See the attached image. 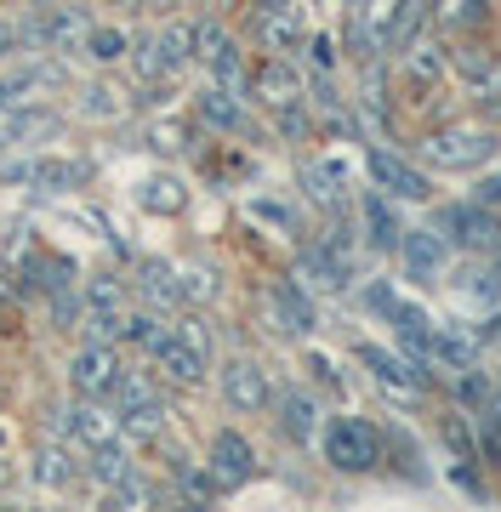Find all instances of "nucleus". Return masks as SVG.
Here are the masks:
<instances>
[{
    "mask_svg": "<svg viewBox=\"0 0 501 512\" xmlns=\"http://www.w3.org/2000/svg\"><path fill=\"white\" fill-rule=\"evenodd\" d=\"M257 97H262V103H274V109L297 103V97H302L297 69H285V63H262V69H257Z\"/></svg>",
    "mask_w": 501,
    "mask_h": 512,
    "instance_id": "nucleus-21",
    "label": "nucleus"
},
{
    "mask_svg": "<svg viewBox=\"0 0 501 512\" xmlns=\"http://www.w3.org/2000/svg\"><path fill=\"white\" fill-rule=\"evenodd\" d=\"M18 52H23V29H12L0 18V57H18Z\"/></svg>",
    "mask_w": 501,
    "mask_h": 512,
    "instance_id": "nucleus-47",
    "label": "nucleus"
},
{
    "mask_svg": "<svg viewBox=\"0 0 501 512\" xmlns=\"http://www.w3.org/2000/svg\"><path fill=\"white\" fill-rule=\"evenodd\" d=\"M86 57H92V63H120V57H126V35L109 29V23H92V35H86Z\"/></svg>",
    "mask_w": 501,
    "mask_h": 512,
    "instance_id": "nucleus-38",
    "label": "nucleus"
},
{
    "mask_svg": "<svg viewBox=\"0 0 501 512\" xmlns=\"http://www.w3.org/2000/svg\"><path fill=\"white\" fill-rule=\"evenodd\" d=\"M433 23H439V29H479L484 0H439V6H433Z\"/></svg>",
    "mask_w": 501,
    "mask_h": 512,
    "instance_id": "nucleus-35",
    "label": "nucleus"
},
{
    "mask_svg": "<svg viewBox=\"0 0 501 512\" xmlns=\"http://www.w3.org/2000/svg\"><path fill=\"white\" fill-rule=\"evenodd\" d=\"M137 12H166V6H177V0H131Z\"/></svg>",
    "mask_w": 501,
    "mask_h": 512,
    "instance_id": "nucleus-51",
    "label": "nucleus"
},
{
    "mask_svg": "<svg viewBox=\"0 0 501 512\" xmlns=\"http://www.w3.org/2000/svg\"><path fill=\"white\" fill-rule=\"evenodd\" d=\"M490 342H501V313H496V319H490Z\"/></svg>",
    "mask_w": 501,
    "mask_h": 512,
    "instance_id": "nucleus-53",
    "label": "nucleus"
},
{
    "mask_svg": "<svg viewBox=\"0 0 501 512\" xmlns=\"http://www.w3.org/2000/svg\"><path fill=\"white\" fill-rule=\"evenodd\" d=\"M365 308H376L382 319H393V308H399V302H393L388 279H371V285H365Z\"/></svg>",
    "mask_w": 501,
    "mask_h": 512,
    "instance_id": "nucleus-43",
    "label": "nucleus"
},
{
    "mask_svg": "<svg viewBox=\"0 0 501 512\" xmlns=\"http://www.w3.org/2000/svg\"><path fill=\"white\" fill-rule=\"evenodd\" d=\"M405 74H410V86H433V80L445 74V57L416 46V52H405Z\"/></svg>",
    "mask_w": 501,
    "mask_h": 512,
    "instance_id": "nucleus-41",
    "label": "nucleus"
},
{
    "mask_svg": "<svg viewBox=\"0 0 501 512\" xmlns=\"http://www.w3.org/2000/svg\"><path fill=\"white\" fill-rule=\"evenodd\" d=\"M365 234H371V245L376 251H399V239H405V222L393 217V205H388V194H365Z\"/></svg>",
    "mask_w": 501,
    "mask_h": 512,
    "instance_id": "nucleus-19",
    "label": "nucleus"
},
{
    "mask_svg": "<svg viewBox=\"0 0 501 512\" xmlns=\"http://www.w3.org/2000/svg\"><path fill=\"white\" fill-rule=\"evenodd\" d=\"M496 274H501V251H496Z\"/></svg>",
    "mask_w": 501,
    "mask_h": 512,
    "instance_id": "nucleus-55",
    "label": "nucleus"
},
{
    "mask_svg": "<svg viewBox=\"0 0 501 512\" xmlns=\"http://www.w3.org/2000/svg\"><path fill=\"white\" fill-rule=\"evenodd\" d=\"M450 69L462 74V80H479V86H490V80H496V52H490V46H462V52L450 57Z\"/></svg>",
    "mask_w": 501,
    "mask_h": 512,
    "instance_id": "nucleus-31",
    "label": "nucleus"
},
{
    "mask_svg": "<svg viewBox=\"0 0 501 512\" xmlns=\"http://www.w3.org/2000/svg\"><path fill=\"white\" fill-rule=\"evenodd\" d=\"M120 109H126V97L114 92V86H103V80L80 86V114H86V120H114Z\"/></svg>",
    "mask_w": 501,
    "mask_h": 512,
    "instance_id": "nucleus-34",
    "label": "nucleus"
},
{
    "mask_svg": "<svg viewBox=\"0 0 501 512\" xmlns=\"http://www.w3.org/2000/svg\"><path fill=\"white\" fill-rule=\"evenodd\" d=\"M160 421H166V404H160V399L131 404V410H120V433H126V439H154V433H160Z\"/></svg>",
    "mask_w": 501,
    "mask_h": 512,
    "instance_id": "nucleus-32",
    "label": "nucleus"
},
{
    "mask_svg": "<svg viewBox=\"0 0 501 512\" xmlns=\"http://www.w3.org/2000/svg\"><path fill=\"white\" fill-rule=\"evenodd\" d=\"M137 291L149 296L154 308H171V302H183V274L160 256H149V262H137Z\"/></svg>",
    "mask_w": 501,
    "mask_h": 512,
    "instance_id": "nucleus-17",
    "label": "nucleus"
},
{
    "mask_svg": "<svg viewBox=\"0 0 501 512\" xmlns=\"http://www.w3.org/2000/svg\"><path fill=\"white\" fill-rule=\"evenodd\" d=\"M86 473H92L103 490H114V484H126V478H131V456L120 450V439H114V444H92V461H86Z\"/></svg>",
    "mask_w": 501,
    "mask_h": 512,
    "instance_id": "nucleus-23",
    "label": "nucleus"
},
{
    "mask_svg": "<svg viewBox=\"0 0 501 512\" xmlns=\"http://www.w3.org/2000/svg\"><path fill=\"white\" fill-rule=\"evenodd\" d=\"M302 268H308L314 285H325V291H342V285H348V262L336 251H325V245H308V251H302Z\"/></svg>",
    "mask_w": 501,
    "mask_h": 512,
    "instance_id": "nucleus-27",
    "label": "nucleus"
},
{
    "mask_svg": "<svg viewBox=\"0 0 501 512\" xmlns=\"http://www.w3.org/2000/svg\"><path fill=\"white\" fill-rule=\"evenodd\" d=\"M479 205H490V211L501 205V177H484L479 183Z\"/></svg>",
    "mask_w": 501,
    "mask_h": 512,
    "instance_id": "nucleus-50",
    "label": "nucleus"
},
{
    "mask_svg": "<svg viewBox=\"0 0 501 512\" xmlns=\"http://www.w3.org/2000/svg\"><path fill=\"white\" fill-rule=\"evenodd\" d=\"M149 148H160V154H171V148H183V131H177V126H154Z\"/></svg>",
    "mask_w": 501,
    "mask_h": 512,
    "instance_id": "nucleus-46",
    "label": "nucleus"
},
{
    "mask_svg": "<svg viewBox=\"0 0 501 512\" xmlns=\"http://www.w3.org/2000/svg\"><path fill=\"white\" fill-rule=\"evenodd\" d=\"M473 353H479V342H473L467 330L433 325V359H445L450 370H467V365H473Z\"/></svg>",
    "mask_w": 501,
    "mask_h": 512,
    "instance_id": "nucleus-24",
    "label": "nucleus"
},
{
    "mask_svg": "<svg viewBox=\"0 0 501 512\" xmlns=\"http://www.w3.org/2000/svg\"><path fill=\"white\" fill-rule=\"evenodd\" d=\"M171 330L160 325V319H154V313H126V342H137V348H160V342H166Z\"/></svg>",
    "mask_w": 501,
    "mask_h": 512,
    "instance_id": "nucleus-39",
    "label": "nucleus"
},
{
    "mask_svg": "<svg viewBox=\"0 0 501 512\" xmlns=\"http://www.w3.org/2000/svg\"><path fill=\"white\" fill-rule=\"evenodd\" d=\"M393 330H399V342H405L410 365H427V359H433V319H427L422 308L399 302V308H393Z\"/></svg>",
    "mask_w": 501,
    "mask_h": 512,
    "instance_id": "nucleus-15",
    "label": "nucleus"
},
{
    "mask_svg": "<svg viewBox=\"0 0 501 512\" xmlns=\"http://www.w3.org/2000/svg\"><path fill=\"white\" fill-rule=\"evenodd\" d=\"M274 410H279V433H285L291 444H314L319 439V404H314V393H302V387H279Z\"/></svg>",
    "mask_w": 501,
    "mask_h": 512,
    "instance_id": "nucleus-12",
    "label": "nucleus"
},
{
    "mask_svg": "<svg viewBox=\"0 0 501 512\" xmlns=\"http://www.w3.org/2000/svg\"><path fill=\"white\" fill-rule=\"evenodd\" d=\"M399 256H405V274L416 279V285H433V279L445 274V234L439 228H416L405 239H399Z\"/></svg>",
    "mask_w": 501,
    "mask_h": 512,
    "instance_id": "nucleus-11",
    "label": "nucleus"
},
{
    "mask_svg": "<svg viewBox=\"0 0 501 512\" xmlns=\"http://www.w3.org/2000/svg\"><path fill=\"white\" fill-rule=\"evenodd\" d=\"M268 302H274V313H279V330H291V336H308V330L319 325L314 296L302 291L297 279H274V291H268Z\"/></svg>",
    "mask_w": 501,
    "mask_h": 512,
    "instance_id": "nucleus-13",
    "label": "nucleus"
},
{
    "mask_svg": "<svg viewBox=\"0 0 501 512\" xmlns=\"http://www.w3.org/2000/svg\"><path fill=\"white\" fill-rule=\"evenodd\" d=\"M490 154H496V137H490V131H462V126L433 131L422 143V160L445 165V171H473V165H484Z\"/></svg>",
    "mask_w": 501,
    "mask_h": 512,
    "instance_id": "nucleus-2",
    "label": "nucleus"
},
{
    "mask_svg": "<svg viewBox=\"0 0 501 512\" xmlns=\"http://www.w3.org/2000/svg\"><path fill=\"white\" fill-rule=\"evenodd\" d=\"M154 359H160V365H166V376H171V382H183V387L205 382V353L194 348V342H183V336H177V330H171L166 342H160V348H154Z\"/></svg>",
    "mask_w": 501,
    "mask_h": 512,
    "instance_id": "nucleus-16",
    "label": "nucleus"
},
{
    "mask_svg": "<svg viewBox=\"0 0 501 512\" xmlns=\"http://www.w3.org/2000/svg\"><path fill=\"white\" fill-rule=\"evenodd\" d=\"M257 35L268 52H291L302 40V23H297V6H257Z\"/></svg>",
    "mask_w": 501,
    "mask_h": 512,
    "instance_id": "nucleus-18",
    "label": "nucleus"
},
{
    "mask_svg": "<svg viewBox=\"0 0 501 512\" xmlns=\"http://www.w3.org/2000/svg\"><path fill=\"white\" fill-rule=\"evenodd\" d=\"M433 228L445 239H456V245H467V251H501V222L490 205H445L439 217H433Z\"/></svg>",
    "mask_w": 501,
    "mask_h": 512,
    "instance_id": "nucleus-3",
    "label": "nucleus"
},
{
    "mask_svg": "<svg viewBox=\"0 0 501 512\" xmlns=\"http://www.w3.org/2000/svg\"><path fill=\"white\" fill-rule=\"evenodd\" d=\"M228 46H234V40H228V29H223V23H217V18L194 23V57H200L205 69H211V63H217V57H223Z\"/></svg>",
    "mask_w": 501,
    "mask_h": 512,
    "instance_id": "nucleus-37",
    "label": "nucleus"
},
{
    "mask_svg": "<svg viewBox=\"0 0 501 512\" xmlns=\"http://www.w3.org/2000/svg\"><path fill=\"white\" fill-rule=\"evenodd\" d=\"M114 399H120V410H131V404H149L154 399V382H149V376H137V370H120Z\"/></svg>",
    "mask_w": 501,
    "mask_h": 512,
    "instance_id": "nucleus-42",
    "label": "nucleus"
},
{
    "mask_svg": "<svg viewBox=\"0 0 501 512\" xmlns=\"http://www.w3.org/2000/svg\"><path fill=\"white\" fill-rule=\"evenodd\" d=\"M257 6H285V0H257Z\"/></svg>",
    "mask_w": 501,
    "mask_h": 512,
    "instance_id": "nucleus-54",
    "label": "nucleus"
},
{
    "mask_svg": "<svg viewBox=\"0 0 501 512\" xmlns=\"http://www.w3.org/2000/svg\"><path fill=\"white\" fill-rule=\"evenodd\" d=\"M365 171L388 200H427V177L410 160H399L393 148H365Z\"/></svg>",
    "mask_w": 501,
    "mask_h": 512,
    "instance_id": "nucleus-6",
    "label": "nucleus"
},
{
    "mask_svg": "<svg viewBox=\"0 0 501 512\" xmlns=\"http://www.w3.org/2000/svg\"><path fill=\"white\" fill-rule=\"evenodd\" d=\"M484 114H490V120H501V69H496V80L484 86Z\"/></svg>",
    "mask_w": 501,
    "mask_h": 512,
    "instance_id": "nucleus-49",
    "label": "nucleus"
},
{
    "mask_svg": "<svg viewBox=\"0 0 501 512\" xmlns=\"http://www.w3.org/2000/svg\"><path fill=\"white\" fill-rule=\"evenodd\" d=\"M359 365L371 370L388 393H399V399H410V393H422V387H427V370L422 365H410V359H399V353H388V348H371V342L359 348Z\"/></svg>",
    "mask_w": 501,
    "mask_h": 512,
    "instance_id": "nucleus-8",
    "label": "nucleus"
},
{
    "mask_svg": "<svg viewBox=\"0 0 501 512\" xmlns=\"http://www.w3.org/2000/svg\"><path fill=\"white\" fill-rule=\"evenodd\" d=\"M75 478V461H69V450L63 444H40L35 450V484H46V490H63Z\"/></svg>",
    "mask_w": 501,
    "mask_h": 512,
    "instance_id": "nucleus-28",
    "label": "nucleus"
},
{
    "mask_svg": "<svg viewBox=\"0 0 501 512\" xmlns=\"http://www.w3.org/2000/svg\"><path fill=\"white\" fill-rule=\"evenodd\" d=\"M6 143H12V126H6V120H0V154H6Z\"/></svg>",
    "mask_w": 501,
    "mask_h": 512,
    "instance_id": "nucleus-52",
    "label": "nucleus"
},
{
    "mask_svg": "<svg viewBox=\"0 0 501 512\" xmlns=\"http://www.w3.org/2000/svg\"><path fill=\"white\" fill-rule=\"evenodd\" d=\"M325 461L336 473H371L382 461V433L365 416H336L325 427Z\"/></svg>",
    "mask_w": 501,
    "mask_h": 512,
    "instance_id": "nucleus-1",
    "label": "nucleus"
},
{
    "mask_svg": "<svg viewBox=\"0 0 501 512\" xmlns=\"http://www.w3.org/2000/svg\"><path fill=\"white\" fill-rule=\"evenodd\" d=\"M69 382H75L80 399H103V393H114V382H120V353H114L109 342H86V348L69 359Z\"/></svg>",
    "mask_w": 501,
    "mask_h": 512,
    "instance_id": "nucleus-5",
    "label": "nucleus"
},
{
    "mask_svg": "<svg viewBox=\"0 0 501 512\" xmlns=\"http://www.w3.org/2000/svg\"><path fill=\"white\" fill-rule=\"evenodd\" d=\"M223 399L234 404V410H262V404H274V387H268V376H262L257 359H228L223 365Z\"/></svg>",
    "mask_w": 501,
    "mask_h": 512,
    "instance_id": "nucleus-9",
    "label": "nucleus"
},
{
    "mask_svg": "<svg viewBox=\"0 0 501 512\" xmlns=\"http://www.w3.org/2000/svg\"><path fill=\"white\" fill-rule=\"evenodd\" d=\"M200 120L217 131H251V120H245V109L228 97V86H211V92H200Z\"/></svg>",
    "mask_w": 501,
    "mask_h": 512,
    "instance_id": "nucleus-20",
    "label": "nucleus"
},
{
    "mask_svg": "<svg viewBox=\"0 0 501 512\" xmlns=\"http://www.w3.org/2000/svg\"><path fill=\"white\" fill-rule=\"evenodd\" d=\"M35 92H40L35 69H12V74H0V114H18L23 103H35Z\"/></svg>",
    "mask_w": 501,
    "mask_h": 512,
    "instance_id": "nucleus-33",
    "label": "nucleus"
},
{
    "mask_svg": "<svg viewBox=\"0 0 501 512\" xmlns=\"http://www.w3.org/2000/svg\"><path fill=\"white\" fill-rule=\"evenodd\" d=\"M69 433H75L86 450H92V444H114V439H120V416L103 410L97 399H80L75 410H69Z\"/></svg>",
    "mask_w": 501,
    "mask_h": 512,
    "instance_id": "nucleus-14",
    "label": "nucleus"
},
{
    "mask_svg": "<svg viewBox=\"0 0 501 512\" xmlns=\"http://www.w3.org/2000/svg\"><path fill=\"white\" fill-rule=\"evenodd\" d=\"M308 52H314V69H331V63H336V46H331L325 35H319V40H308Z\"/></svg>",
    "mask_w": 501,
    "mask_h": 512,
    "instance_id": "nucleus-48",
    "label": "nucleus"
},
{
    "mask_svg": "<svg viewBox=\"0 0 501 512\" xmlns=\"http://www.w3.org/2000/svg\"><path fill=\"white\" fill-rule=\"evenodd\" d=\"M6 126H12V143H35V137H57V131H63V120H57L52 109H29V103H23Z\"/></svg>",
    "mask_w": 501,
    "mask_h": 512,
    "instance_id": "nucleus-29",
    "label": "nucleus"
},
{
    "mask_svg": "<svg viewBox=\"0 0 501 512\" xmlns=\"http://www.w3.org/2000/svg\"><path fill=\"white\" fill-rule=\"evenodd\" d=\"M29 183H40L46 194H69L86 183V165L80 160H29Z\"/></svg>",
    "mask_w": 501,
    "mask_h": 512,
    "instance_id": "nucleus-22",
    "label": "nucleus"
},
{
    "mask_svg": "<svg viewBox=\"0 0 501 512\" xmlns=\"http://www.w3.org/2000/svg\"><path fill=\"white\" fill-rule=\"evenodd\" d=\"M427 18H433V12H427V0H405V6H399V23L388 29V52H410V40L422 35Z\"/></svg>",
    "mask_w": 501,
    "mask_h": 512,
    "instance_id": "nucleus-30",
    "label": "nucleus"
},
{
    "mask_svg": "<svg viewBox=\"0 0 501 512\" xmlns=\"http://www.w3.org/2000/svg\"><path fill=\"white\" fill-rule=\"evenodd\" d=\"M154 46H160V69L177 74L188 57H194V29H188V23H166V29L154 35Z\"/></svg>",
    "mask_w": 501,
    "mask_h": 512,
    "instance_id": "nucleus-26",
    "label": "nucleus"
},
{
    "mask_svg": "<svg viewBox=\"0 0 501 512\" xmlns=\"http://www.w3.org/2000/svg\"><path fill=\"white\" fill-rule=\"evenodd\" d=\"M251 473H257V450H251V439L234 433V427H223V433L211 439V478H217L223 490H240V484H251Z\"/></svg>",
    "mask_w": 501,
    "mask_h": 512,
    "instance_id": "nucleus-7",
    "label": "nucleus"
},
{
    "mask_svg": "<svg viewBox=\"0 0 501 512\" xmlns=\"http://www.w3.org/2000/svg\"><path fill=\"white\" fill-rule=\"evenodd\" d=\"M86 308H109V313H126V291H120V279L97 274L92 285H86V296H80Z\"/></svg>",
    "mask_w": 501,
    "mask_h": 512,
    "instance_id": "nucleus-40",
    "label": "nucleus"
},
{
    "mask_svg": "<svg viewBox=\"0 0 501 512\" xmlns=\"http://www.w3.org/2000/svg\"><path fill=\"white\" fill-rule=\"evenodd\" d=\"M302 188H308L319 205H336L342 200V171H336V165H302Z\"/></svg>",
    "mask_w": 501,
    "mask_h": 512,
    "instance_id": "nucleus-36",
    "label": "nucleus"
},
{
    "mask_svg": "<svg viewBox=\"0 0 501 512\" xmlns=\"http://www.w3.org/2000/svg\"><path fill=\"white\" fill-rule=\"evenodd\" d=\"M251 211H257L262 222H279V228H291V222H297V217H291V211H285V205H274V200H257V205H251Z\"/></svg>",
    "mask_w": 501,
    "mask_h": 512,
    "instance_id": "nucleus-45",
    "label": "nucleus"
},
{
    "mask_svg": "<svg viewBox=\"0 0 501 512\" xmlns=\"http://www.w3.org/2000/svg\"><path fill=\"white\" fill-rule=\"evenodd\" d=\"M393 0H353L348 6V46L353 52H376L388 46V29H393Z\"/></svg>",
    "mask_w": 501,
    "mask_h": 512,
    "instance_id": "nucleus-10",
    "label": "nucleus"
},
{
    "mask_svg": "<svg viewBox=\"0 0 501 512\" xmlns=\"http://www.w3.org/2000/svg\"><path fill=\"white\" fill-rule=\"evenodd\" d=\"M86 35H92L86 6H46L40 18L23 23V40H35L40 52H75V46H86Z\"/></svg>",
    "mask_w": 501,
    "mask_h": 512,
    "instance_id": "nucleus-4",
    "label": "nucleus"
},
{
    "mask_svg": "<svg viewBox=\"0 0 501 512\" xmlns=\"http://www.w3.org/2000/svg\"><path fill=\"white\" fill-rule=\"evenodd\" d=\"M183 183H177V177H149V183L137 188V205H143V211H154V217H171V211H183Z\"/></svg>",
    "mask_w": 501,
    "mask_h": 512,
    "instance_id": "nucleus-25",
    "label": "nucleus"
},
{
    "mask_svg": "<svg viewBox=\"0 0 501 512\" xmlns=\"http://www.w3.org/2000/svg\"><path fill=\"white\" fill-rule=\"evenodd\" d=\"M183 296H194V302H211V296H217V279L205 274V268H194V274H183Z\"/></svg>",
    "mask_w": 501,
    "mask_h": 512,
    "instance_id": "nucleus-44",
    "label": "nucleus"
}]
</instances>
